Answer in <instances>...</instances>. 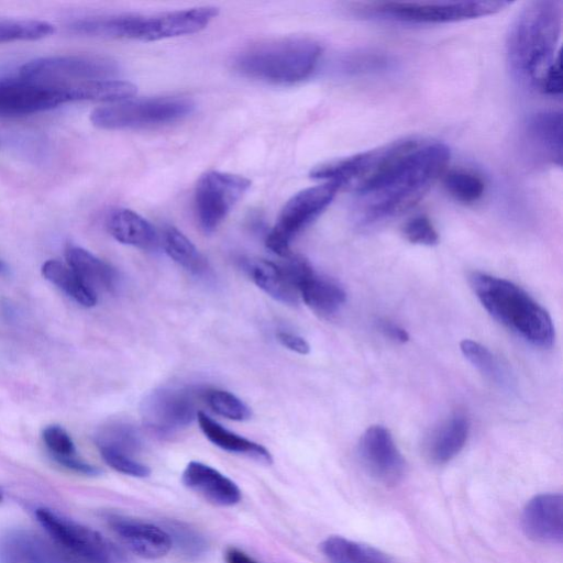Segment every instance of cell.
Wrapping results in <instances>:
<instances>
[{"label": "cell", "mask_w": 563, "mask_h": 563, "mask_svg": "<svg viewBox=\"0 0 563 563\" xmlns=\"http://www.w3.org/2000/svg\"><path fill=\"white\" fill-rule=\"evenodd\" d=\"M449 147L421 139L417 147L375 190L360 196L361 213L371 222L402 213L416 205L444 172Z\"/></svg>", "instance_id": "1"}, {"label": "cell", "mask_w": 563, "mask_h": 563, "mask_svg": "<svg viewBox=\"0 0 563 563\" xmlns=\"http://www.w3.org/2000/svg\"><path fill=\"white\" fill-rule=\"evenodd\" d=\"M562 26L559 1H532L519 12L507 38V56L514 74L539 88L545 70L560 56L556 45Z\"/></svg>", "instance_id": "2"}, {"label": "cell", "mask_w": 563, "mask_h": 563, "mask_svg": "<svg viewBox=\"0 0 563 563\" xmlns=\"http://www.w3.org/2000/svg\"><path fill=\"white\" fill-rule=\"evenodd\" d=\"M470 284L483 307L500 323L536 346L553 344L550 314L520 286L479 272L470 275Z\"/></svg>", "instance_id": "3"}, {"label": "cell", "mask_w": 563, "mask_h": 563, "mask_svg": "<svg viewBox=\"0 0 563 563\" xmlns=\"http://www.w3.org/2000/svg\"><path fill=\"white\" fill-rule=\"evenodd\" d=\"M321 56V46L308 37L267 40L241 51L234 68L242 75L274 84H294L307 78Z\"/></svg>", "instance_id": "4"}, {"label": "cell", "mask_w": 563, "mask_h": 563, "mask_svg": "<svg viewBox=\"0 0 563 563\" xmlns=\"http://www.w3.org/2000/svg\"><path fill=\"white\" fill-rule=\"evenodd\" d=\"M421 139L406 137L349 157L316 166L312 178L335 183L358 196L379 187L417 147Z\"/></svg>", "instance_id": "5"}, {"label": "cell", "mask_w": 563, "mask_h": 563, "mask_svg": "<svg viewBox=\"0 0 563 563\" xmlns=\"http://www.w3.org/2000/svg\"><path fill=\"white\" fill-rule=\"evenodd\" d=\"M195 102L186 97H157L104 104L90 113L91 123L104 130L161 126L187 118Z\"/></svg>", "instance_id": "6"}, {"label": "cell", "mask_w": 563, "mask_h": 563, "mask_svg": "<svg viewBox=\"0 0 563 563\" xmlns=\"http://www.w3.org/2000/svg\"><path fill=\"white\" fill-rule=\"evenodd\" d=\"M339 186L332 181L308 187L295 194L283 207L265 244L279 256L290 255V242L333 200Z\"/></svg>", "instance_id": "7"}, {"label": "cell", "mask_w": 563, "mask_h": 563, "mask_svg": "<svg viewBox=\"0 0 563 563\" xmlns=\"http://www.w3.org/2000/svg\"><path fill=\"white\" fill-rule=\"evenodd\" d=\"M46 534L68 553L85 563H118L115 548L98 531L47 508L35 510Z\"/></svg>", "instance_id": "8"}, {"label": "cell", "mask_w": 563, "mask_h": 563, "mask_svg": "<svg viewBox=\"0 0 563 563\" xmlns=\"http://www.w3.org/2000/svg\"><path fill=\"white\" fill-rule=\"evenodd\" d=\"M120 68L115 60L100 55H62L32 59L23 64L20 77L46 84H74L114 79Z\"/></svg>", "instance_id": "9"}, {"label": "cell", "mask_w": 563, "mask_h": 563, "mask_svg": "<svg viewBox=\"0 0 563 563\" xmlns=\"http://www.w3.org/2000/svg\"><path fill=\"white\" fill-rule=\"evenodd\" d=\"M506 1H388L376 3L373 11L390 19L417 23H445L494 14Z\"/></svg>", "instance_id": "10"}, {"label": "cell", "mask_w": 563, "mask_h": 563, "mask_svg": "<svg viewBox=\"0 0 563 563\" xmlns=\"http://www.w3.org/2000/svg\"><path fill=\"white\" fill-rule=\"evenodd\" d=\"M251 181L231 173L210 170L201 175L195 191V206L201 229L213 232L244 196Z\"/></svg>", "instance_id": "11"}, {"label": "cell", "mask_w": 563, "mask_h": 563, "mask_svg": "<svg viewBox=\"0 0 563 563\" xmlns=\"http://www.w3.org/2000/svg\"><path fill=\"white\" fill-rule=\"evenodd\" d=\"M68 102L65 84L0 78V115H25Z\"/></svg>", "instance_id": "12"}, {"label": "cell", "mask_w": 563, "mask_h": 563, "mask_svg": "<svg viewBox=\"0 0 563 563\" xmlns=\"http://www.w3.org/2000/svg\"><path fill=\"white\" fill-rule=\"evenodd\" d=\"M197 394L188 388H161L142 406L144 422L157 432H173L197 419Z\"/></svg>", "instance_id": "13"}, {"label": "cell", "mask_w": 563, "mask_h": 563, "mask_svg": "<svg viewBox=\"0 0 563 563\" xmlns=\"http://www.w3.org/2000/svg\"><path fill=\"white\" fill-rule=\"evenodd\" d=\"M358 455L366 472L376 481L393 485L405 472V459L395 440L383 426L368 427L358 443Z\"/></svg>", "instance_id": "14"}, {"label": "cell", "mask_w": 563, "mask_h": 563, "mask_svg": "<svg viewBox=\"0 0 563 563\" xmlns=\"http://www.w3.org/2000/svg\"><path fill=\"white\" fill-rule=\"evenodd\" d=\"M0 563H85L49 537L27 529H9L0 534Z\"/></svg>", "instance_id": "15"}, {"label": "cell", "mask_w": 563, "mask_h": 563, "mask_svg": "<svg viewBox=\"0 0 563 563\" xmlns=\"http://www.w3.org/2000/svg\"><path fill=\"white\" fill-rule=\"evenodd\" d=\"M218 13V8L205 5L155 15H140L132 40L151 42L194 34L203 30Z\"/></svg>", "instance_id": "16"}, {"label": "cell", "mask_w": 563, "mask_h": 563, "mask_svg": "<svg viewBox=\"0 0 563 563\" xmlns=\"http://www.w3.org/2000/svg\"><path fill=\"white\" fill-rule=\"evenodd\" d=\"M108 525L120 541L140 558L156 560L165 556L173 548L167 530L153 523L110 516Z\"/></svg>", "instance_id": "17"}, {"label": "cell", "mask_w": 563, "mask_h": 563, "mask_svg": "<svg viewBox=\"0 0 563 563\" xmlns=\"http://www.w3.org/2000/svg\"><path fill=\"white\" fill-rule=\"evenodd\" d=\"M522 529L541 543L560 544L563 540V498L560 494H540L526 505Z\"/></svg>", "instance_id": "18"}, {"label": "cell", "mask_w": 563, "mask_h": 563, "mask_svg": "<svg viewBox=\"0 0 563 563\" xmlns=\"http://www.w3.org/2000/svg\"><path fill=\"white\" fill-rule=\"evenodd\" d=\"M181 481L188 489L214 506L231 507L241 500L238 485L205 463L189 462L183 472Z\"/></svg>", "instance_id": "19"}, {"label": "cell", "mask_w": 563, "mask_h": 563, "mask_svg": "<svg viewBox=\"0 0 563 563\" xmlns=\"http://www.w3.org/2000/svg\"><path fill=\"white\" fill-rule=\"evenodd\" d=\"M470 433V421L462 412H454L442 421L424 444L427 457L434 464L454 459L464 448Z\"/></svg>", "instance_id": "20"}, {"label": "cell", "mask_w": 563, "mask_h": 563, "mask_svg": "<svg viewBox=\"0 0 563 563\" xmlns=\"http://www.w3.org/2000/svg\"><path fill=\"white\" fill-rule=\"evenodd\" d=\"M109 233L120 243L143 250H152L158 243L154 227L137 212L120 208L107 218Z\"/></svg>", "instance_id": "21"}, {"label": "cell", "mask_w": 563, "mask_h": 563, "mask_svg": "<svg viewBox=\"0 0 563 563\" xmlns=\"http://www.w3.org/2000/svg\"><path fill=\"white\" fill-rule=\"evenodd\" d=\"M67 265L97 294L112 291L117 287V271L89 251L68 245L65 250Z\"/></svg>", "instance_id": "22"}, {"label": "cell", "mask_w": 563, "mask_h": 563, "mask_svg": "<svg viewBox=\"0 0 563 563\" xmlns=\"http://www.w3.org/2000/svg\"><path fill=\"white\" fill-rule=\"evenodd\" d=\"M197 420L206 438L216 446L262 463L271 464L273 462L272 454L265 446L225 429L203 411H198Z\"/></svg>", "instance_id": "23"}, {"label": "cell", "mask_w": 563, "mask_h": 563, "mask_svg": "<svg viewBox=\"0 0 563 563\" xmlns=\"http://www.w3.org/2000/svg\"><path fill=\"white\" fill-rule=\"evenodd\" d=\"M299 297L316 313L330 316L345 302L346 294L335 282L312 273L298 288Z\"/></svg>", "instance_id": "24"}, {"label": "cell", "mask_w": 563, "mask_h": 563, "mask_svg": "<svg viewBox=\"0 0 563 563\" xmlns=\"http://www.w3.org/2000/svg\"><path fill=\"white\" fill-rule=\"evenodd\" d=\"M69 101L119 102L136 93V86L119 79H96L66 84Z\"/></svg>", "instance_id": "25"}, {"label": "cell", "mask_w": 563, "mask_h": 563, "mask_svg": "<svg viewBox=\"0 0 563 563\" xmlns=\"http://www.w3.org/2000/svg\"><path fill=\"white\" fill-rule=\"evenodd\" d=\"M252 278L258 288L279 302L296 305L300 298L282 265L260 260L252 266Z\"/></svg>", "instance_id": "26"}, {"label": "cell", "mask_w": 563, "mask_h": 563, "mask_svg": "<svg viewBox=\"0 0 563 563\" xmlns=\"http://www.w3.org/2000/svg\"><path fill=\"white\" fill-rule=\"evenodd\" d=\"M321 551L331 563H394L378 549L339 536L327 538Z\"/></svg>", "instance_id": "27"}, {"label": "cell", "mask_w": 563, "mask_h": 563, "mask_svg": "<svg viewBox=\"0 0 563 563\" xmlns=\"http://www.w3.org/2000/svg\"><path fill=\"white\" fill-rule=\"evenodd\" d=\"M529 134L540 150L555 164L562 163V113L536 114L528 124Z\"/></svg>", "instance_id": "28"}, {"label": "cell", "mask_w": 563, "mask_h": 563, "mask_svg": "<svg viewBox=\"0 0 563 563\" xmlns=\"http://www.w3.org/2000/svg\"><path fill=\"white\" fill-rule=\"evenodd\" d=\"M42 274L77 303L84 307L97 303V294L68 265L48 260L42 265Z\"/></svg>", "instance_id": "29"}, {"label": "cell", "mask_w": 563, "mask_h": 563, "mask_svg": "<svg viewBox=\"0 0 563 563\" xmlns=\"http://www.w3.org/2000/svg\"><path fill=\"white\" fill-rule=\"evenodd\" d=\"M139 14H117L76 20L69 30L76 34L107 38H131Z\"/></svg>", "instance_id": "30"}, {"label": "cell", "mask_w": 563, "mask_h": 563, "mask_svg": "<svg viewBox=\"0 0 563 563\" xmlns=\"http://www.w3.org/2000/svg\"><path fill=\"white\" fill-rule=\"evenodd\" d=\"M163 247L178 265L192 274H202L208 264L195 244L178 229L167 227L163 233Z\"/></svg>", "instance_id": "31"}, {"label": "cell", "mask_w": 563, "mask_h": 563, "mask_svg": "<svg viewBox=\"0 0 563 563\" xmlns=\"http://www.w3.org/2000/svg\"><path fill=\"white\" fill-rule=\"evenodd\" d=\"M98 450L134 457L142 449L139 431L129 423H112L102 428L95 438Z\"/></svg>", "instance_id": "32"}, {"label": "cell", "mask_w": 563, "mask_h": 563, "mask_svg": "<svg viewBox=\"0 0 563 563\" xmlns=\"http://www.w3.org/2000/svg\"><path fill=\"white\" fill-rule=\"evenodd\" d=\"M460 349L466 360L485 377L506 387L510 384L509 375L498 358L484 345L473 340H463Z\"/></svg>", "instance_id": "33"}, {"label": "cell", "mask_w": 563, "mask_h": 563, "mask_svg": "<svg viewBox=\"0 0 563 563\" xmlns=\"http://www.w3.org/2000/svg\"><path fill=\"white\" fill-rule=\"evenodd\" d=\"M55 32V26L41 20H0V43L34 41Z\"/></svg>", "instance_id": "34"}, {"label": "cell", "mask_w": 563, "mask_h": 563, "mask_svg": "<svg viewBox=\"0 0 563 563\" xmlns=\"http://www.w3.org/2000/svg\"><path fill=\"white\" fill-rule=\"evenodd\" d=\"M202 398L218 415L234 421H244L251 418L250 407L234 394L222 389H207Z\"/></svg>", "instance_id": "35"}, {"label": "cell", "mask_w": 563, "mask_h": 563, "mask_svg": "<svg viewBox=\"0 0 563 563\" xmlns=\"http://www.w3.org/2000/svg\"><path fill=\"white\" fill-rule=\"evenodd\" d=\"M443 184L449 194L462 202H474L484 192L483 180L466 170L449 172L444 176Z\"/></svg>", "instance_id": "36"}, {"label": "cell", "mask_w": 563, "mask_h": 563, "mask_svg": "<svg viewBox=\"0 0 563 563\" xmlns=\"http://www.w3.org/2000/svg\"><path fill=\"white\" fill-rule=\"evenodd\" d=\"M42 438L55 461L77 455L73 439L60 426L46 427L43 430Z\"/></svg>", "instance_id": "37"}, {"label": "cell", "mask_w": 563, "mask_h": 563, "mask_svg": "<svg viewBox=\"0 0 563 563\" xmlns=\"http://www.w3.org/2000/svg\"><path fill=\"white\" fill-rule=\"evenodd\" d=\"M406 239L419 245L432 246L439 242V235L432 222L424 216L410 219L404 228Z\"/></svg>", "instance_id": "38"}, {"label": "cell", "mask_w": 563, "mask_h": 563, "mask_svg": "<svg viewBox=\"0 0 563 563\" xmlns=\"http://www.w3.org/2000/svg\"><path fill=\"white\" fill-rule=\"evenodd\" d=\"M99 452L102 460L119 473L133 477H147L151 474V468L135 457L106 450Z\"/></svg>", "instance_id": "39"}, {"label": "cell", "mask_w": 563, "mask_h": 563, "mask_svg": "<svg viewBox=\"0 0 563 563\" xmlns=\"http://www.w3.org/2000/svg\"><path fill=\"white\" fill-rule=\"evenodd\" d=\"M172 532L167 531L179 551L186 555H199L206 548L202 537L189 527L181 523L170 526Z\"/></svg>", "instance_id": "40"}, {"label": "cell", "mask_w": 563, "mask_h": 563, "mask_svg": "<svg viewBox=\"0 0 563 563\" xmlns=\"http://www.w3.org/2000/svg\"><path fill=\"white\" fill-rule=\"evenodd\" d=\"M539 89L549 96H561L562 93V76H561V58L560 56L545 70Z\"/></svg>", "instance_id": "41"}, {"label": "cell", "mask_w": 563, "mask_h": 563, "mask_svg": "<svg viewBox=\"0 0 563 563\" xmlns=\"http://www.w3.org/2000/svg\"><path fill=\"white\" fill-rule=\"evenodd\" d=\"M277 339L283 346L301 355L310 352L309 343L300 335L291 332L280 331Z\"/></svg>", "instance_id": "42"}, {"label": "cell", "mask_w": 563, "mask_h": 563, "mask_svg": "<svg viewBox=\"0 0 563 563\" xmlns=\"http://www.w3.org/2000/svg\"><path fill=\"white\" fill-rule=\"evenodd\" d=\"M378 328L384 333V335L393 341L405 343L409 340L408 332L397 323H394L389 320H379Z\"/></svg>", "instance_id": "43"}, {"label": "cell", "mask_w": 563, "mask_h": 563, "mask_svg": "<svg viewBox=\"0 0 563 563\" xmlns=\"http://www.w3.org/2000/svg\"><path fill=\"white\" fill-rule=\"evenodd\" d=\"M223 559L225 563H258L252 556L235 547L227 548L223 553Z\"/></svg>", "instance_id": "44"}, {"label": "cell", "mask_w": 563, "mask_h": 563, "mask_svg": "<svg viewBox=\"0 0 563 563\" xmlns=\"http://www.w3.org/2000/svg\"><path fill=\"white\" fill-rule=\"evenodd\" d=\"M3 267H4V266H3V263H2V262H0V272L3 269Z\"/></svg>", "instance_id": "45"}, {"label": "cell", "mask_w": 563, "mask_h": 563, "mask_svg": "<svg viewBox=\"0 0 563 563\" xmlns=\"http://www.w3.org/2000/svg\"><path fill=\"white\" fill-rule=\"evenodd\" d=\"M1 499H2V496H1V494H0V500H1Z\"/></svg>", "instance_id": "46"}]
</instances>
